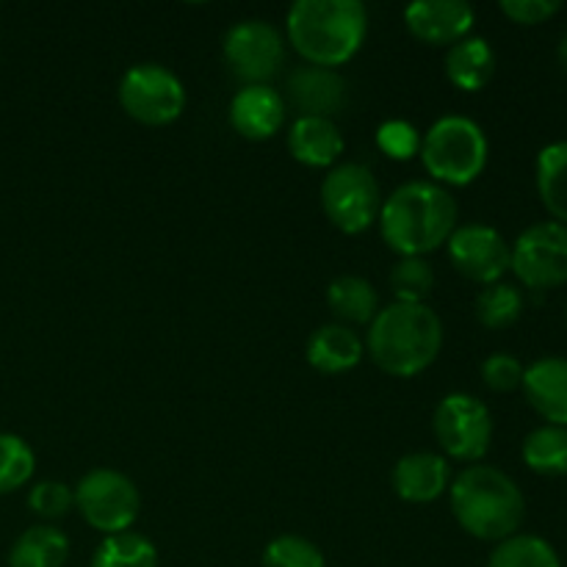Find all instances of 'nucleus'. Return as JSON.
I'll return each instance as SVG.
<instances>
[{"instance_id":"f257e3e1","label":"nucleus","mask_w":567,"mask_h":567,"mask_svg":"<svg viewBox=\"0 0 567 567\" xmlns=\"http://www.w3.org/2000/svg\"><path fill=\"white\" fill-rule=\"evenodd\" d=\"M460 208L452 192L432 181L399 186L380 208V233L399 258H424L457 230Z\"/></svg>"},{"instance_id":"f03ea898","label":"nucleus","mask_w":567,"mask_h":567,"mask_svg":"<svg viewBox=\"0 0 567 567\" xmlns=\"http://www.w3.org/2000/svg\"><path fill=\"white\" fill-rule=\"evenodd\" d=\"M369 33V11L360 0H297L286 17V42L308 64H347L360 53Z\"/></svg>"},{"instance_id":"7ed1b4c3","label":"nucleus","mask_w":567,"mask_h":567,"mask_svg":"<svg viewBox=\"0 0 567 567\" xmlns=\"http://www.w3.org/2000/svg\"><path fill=\"white\" fill-rule=\"evenodd\" d=\"M365 349L377 369L410 380L424 374L441 354L443 321L426 302H391L369 324Z\"/></svg>"},{"instance_id":"20e7f679","label":"nucleus","mask_w":567,"mask_h":567,"mask_svg":"<svg viewBox=\"0 0 567 567\" xmlns=\"http://www.w3.org/2000/svg\"><path fill=\"white\" fill-rule=\"evenodd\" d=\"M452 515L463 532L485 543L518 535L526 518V498L513 476L493 465H468L449 485Z\"/></svg>"},{"instance_id":"39448f33","label":"nucleus","mask_w":567,"mask_h":567,"mask_svg":"<svg viewBox=\"0 0 567 567\" xmlns=\"http://www.w3.org/2000/svg\"><path fill=\"white\" fill-rule=\"evenodd\" d=\"M421 164L437 186H471L487 166V136L468 116H441L421 138Z\"/></svg>"},{"instance_id":"423d86ee","label":"nucleus","mask_w":567,"mask_h":567,"mask_svg":"<svg viewBox=\"0 0 567 567\" xmlns=\"http://www.w3.org/2000/svg\"><path fill=\"white\" fill-rule=\"evenodd\" d=\"M321 208L332 227L360 236L380 219L382 192L374 172L363 164H338L321 183Z\"/></svg>"},{"instance_id":"0eeeda50","label":"nucleus","mask_w":567,"mask_h":567,"mask_svg":"<svg viewBox=\"0 0 567 567\" xmlns=\"http://www.w3.org/2000/svg\"><path fill=\"white\" fill-rule=\"evenodd\" d=\"M75 509L94 532L120 535L136 524L142 496L131 476L114 468H94L75 485Z\"/></svg>"},{"instance_id":"6e6552de","label":"nucleus","mask_w":567,"mask_h":567,"mask_svg":"<svg viewBox=\"0 0 567 567\" xmlns=\"http://www.w3.org/2000/svg\"><path fill=\"white\" fill-rule=\"evenodd\" d=\"M120 105L138 125L164 127L181 120L186 109V89L166 66L136 64L122 75Z\"/></svg>"},{"instance_id":"1a4fd4ad","label":"nucleus","mask_w":567,"mask_h":567,"mask_svg":"<svg viewBox=\"0 0 567 567\" xmlns=\"http://www.w3.org/2000/svg\"><path fill=\"white\" fill-rule=\"evenodd\" d=\"M435 437L443 452L463 463H480L493 443V415L471 393H449L435 410Z\"/></svg>"},{"instance_id":"9d476101","label":"nucleus","mask_w":567,"mask_h":567,"mask_svg":"<svg viewBox=\"0 0 567 567\" xmlns=\"http://www.w3.org/2000/svg\"><path fill=\"white\" fill-rule=\"evenodd\" d=\"M225 61L244 86H269L286 64V39L266 20H244L227 31Z\"/></svg>"},{"instance_id":"9b49d317","label":"nucleus","mask_w":567,"mask_h":567,"mask_svg":"<svg viewBox=\"0 0 567 567\" xmlns=\"http://www.w3.org/2000/svg\"><path fill=\"white\" fill-rule=\"evenodd\" d=\"M509 249V269L532 291H548L567 282V227L559 221L532 225Z\"/></svg>"},{"instance_id":"f8f14e48","label":"nucleus","mask_w":567,"mask_h":567,"mask_svg":"<svg viewBox=\"0 0 567 567\" xmlns=\"http://www.w3.org/2000/svg\"><path fill=\"white\" fill-rule=\"evenodd\" d=\"M449 258L454 269L480 286H493L502 282L509 271V258L513 249L504 241L502 233L491 225H463L452 233L446 241Z\"/></svg>"},{"instance_id":"ddd939ff","label":"nucleus","mask_w":567,"mask_h":567,"mask_svg":"<svg viewBox=\"0 0 567 567\" xmlns=\"http://www.w3.org/2000/svg\"><path fill=\"white\" fill-rule=\"evenodd\" d=\"M474 6L465 0H415L404 9V25L419 42L452 48L474 28Z\"/></svg>"},{"instance_id":"4468645a","label":"nucleus","mask_w":567,"mask_h":567,"mask_svg":"<svg viewBox=\"0 0 567 567\" xmlns=\"http://www.w3.org/2000/svg\"><path fill=\"white\" fill-rule=\"evenodd\" d=\"M286 97L299 116L332 120V114H338L347 103V81L336 70L302 64L288 75Z\"/></svg>"},{"instance_id":"2eb2a0df","label":"nucleus","mask_w":567,"mask_h":567,"mask_svg":"<svg viewBox=\"0 0 567 567\" xmlns=\"http://www.w3.org/2000/svg\"><path fill=\"white\" fill-rule=\"evenodd\" d=\"M233 131L249 142H269L286 125V100L271 86H244L230 100Z\"/></svg>"},{"instance_id":"dca6fc26","label":"nucleus","mask_w":567,"mask_h":567,"mask_svg":"<svg viewBox=\"0 0 567 567\" xmlns=\"http://www.w3.org/2000/svg\"><path fill=\"white\" fill-rule=\"evenodd\" d=\"M393 493L408 504H432L449 491L452 474L441 454L413 452L393 465Z\"/></svg>"},{"instance_id":"f3484780","label":"nucleus","mask_w":567,"mask_h":567,"mask_svg":"<svg viewBox=\"0 0 567 567\" xmlns=\"http://www.w3.org/2000/svg\"><path fill=\"white\" fill-rule=\"evenodd\" d=\"M526 402L540 419L554 426H567V360L543 358L524 371L520 382Z\"/></svg>"},{"instance_id":"a211bd4d","label":"nucleus","mask_w":567,"mask_h":567,"mask_svg":"<svg viewBox=\"0 0 567 567\" xmlns=\"http://www.w3.org/2000/svg\"><path fill=\"white\" fill-rule=\"evenodd\" d=\"M343 133L338 125L324 116H299L288 131V153L293 161L310 166V169H327L336 166V161L343 155Z\"/></svg>"},{"instance_id":"6ab92c4d","label":"nucleus","mask_w":567,"mask_h":567,"mask_svg":"<svg viewBox=\"0 0 567 567\" xmlns=\"http://www.w3.org/2000/svg\"><path fill=\"white\" fill-rule=\"evenodd\" d=\"M363 354L365 347L360 341V336L352 327L343 324H321L308 338V349H305V358H308L310 369L327 377L352 371L363 360Z\"/></svg>"},{"instance_id":"aec40b11","label":"nucleus","mask_w":567,"mask_h":567,"mask_svg":"<svg viewBox=\"0 0 567 567\" xmlns=\"http://www.w3.org/2000/svg\"><path fill=\"white\" fill-rule=\"evenodd\" d=\"M446 78L463 92H482L496 72V53L482 37H465L446 53Z\"/></svg>"},{"instance_id":"412c9836","label":"nucleus","mask_w":567,"mask_h":567,"mask_svg":"<svg viewBox=\"0 0 567 567\" xmlns=\"http://www.w3.org/2000/svg\"><path fill=\"white\" fill-rule=\"evenodd\" d=\"M327 305L338 324L343 327H363L374 321L380 313V297L374 286L358 275H341L327 288Z\"/></svg>"},{"instance_id":"4be33fe9","label":"nucleus","mask_w":567,"mask_h":567,"mask_svg":"<svg viewBox=\"0 0 567 567\" xmlns=\"http://www.w3.org/2000/svg\"><path fill=\"white\" fill-rule=\"evenodd\" d=\"M70 559V540L55 526H31L14 540L9 567H64Z\"/></svg>"},{"instance_id":"5701e85b","label":"nucleus","mask_w":567,"mask_h":567,"mask_svg":"<svg viewBox=\"0 0 567 567\" xmlns=\"http://www.w3.org/2000/svg\"><path fill=\"white\" fill-rule=\"evenodd\" d=\"M537 194L554 221L567 227V142L548 144L537 155Z\"/></svg>"},{"instance_id":"b1692460","label":"nucleus","mask_w":567,"mask_h":567,"mask_svg":"<svg viewBox=\"0 0 567 567\" xmlns=\"http://www.w3.org/2000/svg\"><path fill=\"white\" fill-rule=\"evenodd\" d=\"M524 463L540 476H567V426H537L524 441Z\"/></svg>"},{"instance_id":"393cba45","label":"nucleus","mask_w":567,"mask_h":567,"mask_svg":"<svg viewBox=\"0 0 567 567\" xmlns=\"http://www.w3.org/2000/svg\"><path fill=\"white\" fill-rule=\"evenodd\" d=\"M92 567H158V548L138 532H120L100 540Z\"/></svg>"},{"instance_id":"a878e982","label":"nucleus","mask_w":567,"mask_h":567,"mask_svg":"<svg viewBox=\"0 0 567 567\" xmlns=\"http://www.w3.org/2000/svg\"><path fill=\"white\" fill-rule=\"evenodd\" d=\"M487 567H563L557 548L537 535H513L496 543Z\"/></svg>"},{"instance_id":"bb28decb","label":"nucleus","mask_w":567,"mask_h":567,"mask_svg":"<svg viewBox=\"0 0 567 567\" xmlns=\"http://www.w3.org/2000/svg\"><path fill=\"white\" fill-rule=\"evenodd\" d=\"M524 313V293L509 282H493L476 297V319L487 330H507Z\"/></svg>"},{"instance_id":"cd10ccee","label":"nucleus","mask_w":567,"mask_h":567,"mask_svg":"<svg viewBox=\"0 0 567 567\" xmlns=\"http://www.w3.org/2000/svg\"><path fill=\"white\" fill-rule=\"evenodd\" d=\"M37 471L33 449L20 435L0 432V496L25 487Z\"/></svg>"},{"instance_id":"c85d7f7f","label":"nucleus","mask_w":567,"mask_h":567,"mask_svg":"<svg viewBox=\"0 0 567 567\" xmlns=\"http://www.w3.org/2000/svg\"><path fill=\"white\" fill-rule=\"evenodd\" d=\"M391 288L396 302L424 305L435 288V269L426 258H402L391 271Z\"/></svg>"},{"instance_id":"c756f323","label":"nucleus","mask_w":567,"mask_h":567,"mask_svg":"<svg viewBox=\"0 0 567 567\" xmlns=\"http://www.w3.org/2000/svg\"><path fill=\"white\" fill-rule=\"evenodd\" d=\"M264 567H327V563L316 543L299 535H282L266 546Z\"/></svg>"},{"instance_id":"7c9ffc66","label":"nucleus","mask_w":567,"mask_h":567,"mask_svg":"<svg viewBox=\"0 0 567 567\" xmlns=\"http://www.w3.org/2000/svg\"><path fill=\"white\" fill-rule=\"evenodd\" d=\"M28 507H31L33 515L44 520H61L70 515V509L75 507V491L64 482L44 480L37 482L28 493Z\"/></svg>"},{"instance_id":"2f4dec72","label":"nucleus","mask_w":567,"mask_h":567,"mask_svg":"<svg viewBox=\"0 0 567 567\" xmlns=\"http://www.w3.org/2000/svg\"><path fill=\"white\" fill-rule=\"evenodd\" d=\"M377 147H380L388 158L410 161L413 155H419L421 136L410 122L388 120L382 122L380 131H377Z\"/></svg>"},{"instance_id":"473e14b6","label":"nucleus","mask_w":567,"mask_h":567,"mask_svg":"<svg viewBox=\"0 0 567 567\" xmlns=\"http://www.w3.org/2000/svg\"><path fill=\"white\" fill-rule=\"evenodd\" d=\"M524 365H520L518 358L507 352H496L482 363V380L491 391L496 393H509L515 388H520L524 382Z\"/></svg>"},{"instance_id":"72a5a7b5","label":"nucleus","mask_w":567,"mask_h":567,"mask_svg":"<svg viewBox=\"0 0 567 567\" xmlns=\"http://www.w3.org/2000/svg\"><path fill=\"white\" fill-rule=\"evenodd\" d=\"M498 9L518 25H543L563 11L559 0H502Z\"/></svg>"},{"instance_id":"f704fd0d","label":"nucleus","mask_w":567,"mask_h":567,"mask_svg":"<svg viewBox=\"0 0 567 567\" xmlns=\"http://www.w3.org/2000/svg\"><path fill=\"white\" fill-rule=\"evenodd\" d=\"M559 59H563V64L567 70V33L563 37V42H559Z\"/></svg>"}]
</instances>
